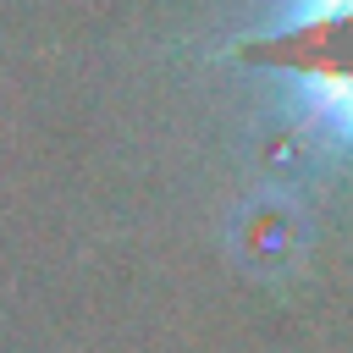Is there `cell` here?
<instances>
[{
  "mask_svg": "<svg viewBox=\"0 0 353 353\" xmlns=\"http://www.w3.org/2000/svg\"><path fill=\"white\" fill-rule=\"evenodd\" d=\"M232 55L292 94L309 138L353 154V0H287Z\"/></svg>",
  "mask_w": 353,
  "mask_h": 353,
  "instance_id": "obj_1",
  "label": "cell"
}]
</instances>
